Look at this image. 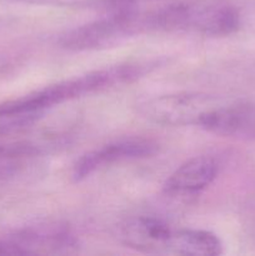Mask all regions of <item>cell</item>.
I'll return each instance as SVG.
<instances>
[{"instance_id": "obj_1", "label": "cell", "mask_w": 255, "mask_h": 256, "mask_svg": "<svg viewBox=\"0 0 255 256\" xmlns=\"http://www.w3.org/2000/svg\"><path fill=\"white\" fill-rule=\"evenodd\" d=\"M159 60L129 62L70 78L22 96L0 102V130L24 129L39 122L50 109L85 95L130 84L156 69Z\"/></svg>"}, {"instance_id": "obj_2", "label": "cell", "mask_w": 255, "mask_h": 256, "mask_svg": "<svg viewBox=\"0 0 255 256\" xmlns=\"http://www.w3.org/2000/svg\"><path fill=\"white\" fill-rule=\"evenodd\" d=\"M226 100L208 92H175L140 99L136 110L142 118L164 126H200Z\"/></svg>"}, {"instance_id": "obj_3", "label": "cell", "mask_w": 255, "mask_h": 256, "mask_svg": "<svg viewBox=\"0 0 255 256\" xmlns=\"http://www.w3.org/2000/svg\"><path fill=\"white\" fill-rule=\"evenodd\" d=\"M242 24L239 10L222 0H178L170 32L202 36H228Z\"/></svg>"}, {"instance_id": "obj_4", "label": "cell", "mask_w": 255, "mask_h": 256, "mask_svg": "<svg viewBox=\"0 0 255 256\" xmlns=\"http://www.w3.org/2000/svg\"><path fill=\"white\" fill-rule=\"evenodd\" d=\"M78 246L74 232L60 222H40L0 235V255H68Z\"/></svg>"}, {"instance_id": "obj_5", "label": "cell", "mask_w": 255, "mask_h": 256, "mask_svg": "<svg viewBox=\"0 0 255 256\" xmlns=\"http://www.w3.org/2000/svg\"><path fill=\"white\" fill-rule=\"evenodd\" d=\"M159 145L149 138L129 136L110 142L85 152L72 165V179L79 182L96 172L132 160L145 159L156 154Z\"/></svg>"}, {"instance_id": "obj_6", "label": "cell", "mask_w": 255, "mask_h": 256, "mask_svg": "<svg viewBox=\"0 0 255 256\" xmlns=\"http://www.w3.org/2000/svg\"><path fill=\"white\" fill-rule=\"evenodd\" d=\"M134 36L136 35L126 22L115 15L106 14L65 32L60 35L59 45L72 52H92L116 46Z\"/></svg>"}, {"instance_id": "obj_7", "label": "cell", "mask_w": 255, "mask_h": 256, "mask_svg": "<svg viewBox=\"0 0 255 256\" xmlns=\"http://www.w3.org/2000/svg\"><path fill=\"white\" fill-rule=\"evenodd\" d=\"M176 228L154 215L130 218L120 228V239L130 249L144 254L172 255Z\"/></svg>"}, {"instance_id": "obj_8", "label": "cell", "mask_w": 255, "mask_h": 256, "mask_svg": "<svg viewBox=\"0 0 255 256\" xmlns=\"http://www.w3.org/2000/svg\"><path fill=\"white\" fill-rule=\"evenodd\" d=\"M219 172L216 159L199 155L182 162L165 180L162 192L172 198H188L199 194L215 180Z\"/></svg>"}, {"instance_id": "obj_9", "label": "cell", "mask_w": 255, "mask_h": 256, "mask_svg": "<svg viewBox=\"0 0 255 256\" xmlns=\"http://www.w3.org/2000/svg\"><path fill=\"white\" fill-rule=\"evenodd\" d=\"M199 128L220 136L255 140V102H225Z\"/></svg>"}, {"instance_id": "obj_10", "label": "cell", "mask_w": 255, "mask_h": 256, "mask_svg": "<svg viewBox=\"0 0 255 256\" xmlns=\"http://www.w3.org/2000/svg\"><path fill=\"white\" fill-rule=\"evenodd\" d=\"M222 252V244L212 232L200 229H178L172 255L218 256Z\"/></svg>"}, {"instance_id": "obj_11", "label": "cell", "mask_w": 255, "mask_h": 256, "mask_svg": "<svg viewBox=\"0 0 255 256\" xmlns=\"http://www.w3.org/2000/svg\"><path fill=\"white\" fill-rule=\"evenodd\" d=\"M25 4L49 5V6H85V5L100 4L102 0H15Z\"/></svg>"}]
</instances>
